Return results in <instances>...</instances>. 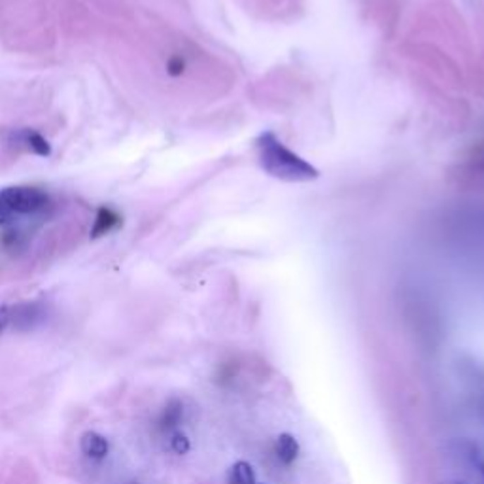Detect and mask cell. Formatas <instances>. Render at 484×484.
<instances>
[{
    "label": "cell",
    "mask_w": 484,
    "mask_h": 484,
    "mask_svg": "<svg viewBox=\"0 0 484 484\" xmlns=\"http://www.w3.org/2000/svg\"><path fill=\"white\" fill-rule=\"evenodd\" d=\"M260 150L261 163L274 176L289 178V180H307L316 174L313 167H308L305 161L284 148L282 142H278L272 135L261 136Z\"/></svg>",
    "instance_id": "cell-1"
},
{
    "label": "cell",
    "mask_w": 484,
    "mask_h": 484,
    "mask_svg": "<svg viewBox=\"0 0 484 484\" xmlns=\"http://www.w3.org/2000/svg\"><path fill=\"white\" fill-rule=\"evenodd\" d=\"M49 195L40 188L13 186L0 191V222L8 224L16 218L36 216L49 207Z\"/></svg>",
    "instance_id": "cell-2"
},
{
    "label": "cell",
    "mask_w": 484,
    "mask_h": 484,
    "mask_svg": "<svg viewBox=\"0 0 484 484\" xmlns=\"http://www.w3.org/2000/svg\"><path fill=\"white\" fill-rule=\"evenodd\" d=\"M10 142H16L19 146H25L27 150H30L32 154L42 155V157H47L52 154V146L49 142L32 129H19V131H12L10 133Z\"/></svg>",
    "instance_id": "cell-3"
},
{
    "label": "cell",
    "mask_w": 484,
    "mask_h": 484,
    "mask_svg": "<svg viewBox=\"0 0 484 484\" xmlns=\"http://www.w3.org/2000/svg\"><path fill=\"white\" fill-rule=\"evenodd\" d=\"M80 449L85 456L93 458V460H102L107 458L108 450H110V444H108V439L102 437L101 433L97 431H85L80 439Z\"/></svg>",
    "instance_id": "cell-4"
},
{
    "label": "cell",
    "mask_w": 484,
    "mask_h": 484,
    "mask_svg": "<svg viewBox=\"0 0 484 484\" xmlns=\"http://www.w3.org/2000/svg\"><path fill=\"white\" fill-rule=\"evenodd\" d=\"M119 224H121V216H119L118 212H114L112 208L101 207L99 208V212H97V218H95L91 236H93V238H99V236L108 235V233H112Z\"/></svg>",
    "instance_id": "cell-5"
},
{
    "label": "cell",
    "mask_w": 484,
    "mask_h": 484,
    "mask_svg": "<svg viewBox=\"0 0 484 484\" xmlns=\"http://www.w3.org/2000/svg\"><path fill=\"white\" fill-rule=\"evenodd\" d=\"M277 456L284 466H291L299 456V443L291 433H280L277 437Z\"/></svg>",
    "instance_id": "cell-6"
},
{
    "label": "cell",
    "mask_w": 484,
    "mask_h": 484,
    "mask_svg": "<svg viewBox=\"0 0 484 484\" xmlns=\"http://www.w3.org/2000/svg\"><path fill=\"white\" fill-rule=\"evenodd\" d=\"M231 483L233 484H258L255 483L254 467L248 461L238 460L231 467Z\"/></svg>",
    "instance_id": "cell-7"
},
{
    "label": "cell",
    "mask_w": 484,
    "mask_h": 484,
    "mask_svg": "<svg viewBox=\"0 0 484 484\" xmlns=\"http://www.w3.org/2000/svg\"><path fill=\"white\" fill-rule=\"evenodd\" d=\"M180 418H182V405H180L176 399H172V401L165 407V411H163L161 428H163V430H172V428H176V425L180 424Z\"/></svg>",
    "instance_id": "cell-8"
},
{
    "label": "cell",
    "mask_w": 484,
    "mask_h": 484,
    "mask_svg": "<svg viewBox=\"0 0 484 484\" xmlns=\"http://www.w3.org/2000/svg\"><path fill=\"white\" fill-rule=\"evenodd\" d=\"M189 449H191V443H189V439L186 433H182V431H174L171 437V450L172 452H176V454L183 456L188 454Z\"/></svg>",
    "instance_id": "cell-9"
},
{
    "label": "cell",
    "mask_w": 484,
    "mask_h": 484,
    "mask_svg": "<svg viewBox=\"0 0 484 484\" xmlns=\"http://www.w3.org/2000/svg\"><path fill=\"white\" fill-rule=\"evenodd\" d=\"M183 71H186V61H183L180 55L171 57L169 65H167V72H169L171 76H182Z\"/></svg>",
    "instance_id": "cell-10"
},
{
    "label": "cell",
    "mask_w": 484,
    "mask_h": 484,
    "mask_svg": "<svg viewBox=\"0 0 484 484\" xmlns=\"http://www.w3.org/2000/svg\"><path fill=\"white\" fill-rule=\"evenodd\" d=\"M13 322V307L2 305L0 307V335L8 329V325Z\"/></svg>",
    "instance_id": "cell-11"
}]
</instances>
